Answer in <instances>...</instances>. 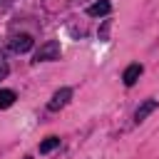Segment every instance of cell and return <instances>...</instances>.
<instances>
[{"mask_svg": "<svg viewBox=\"0 0 159 159\" xmlns=\"http://www.w3.org/2000/svg\"><path fill=\"white\" fill-rule=\"evenodd\" d=\"M112 12V2L109 0H97V2H92L89 7H87V15L89 17H104V15H109Z\"/></svg>", "mask_w": 159, "mask_h": 159, "instance_id": "cell-6", "label": "cell"}, {"mask_svg": "<svg viewBox=\"0 0 159 159\" xmlns=\"http://www.w3.org/2000/svg\"><path fill=\"white\" fill-rule=\"evenodd\" d=\"M142 72H144V67H142L139 62H132V65L122 72V82H124L127 87H132V84H137V80L142 77Z\"/></svg>", "mask_w": 159, "mask_h": 159, "instance_id": "cell-4", "label": "cell"}, {"mask_svg": "<svg viewBox=\"0 0 159 159\" xmlns=\"http://www.w3.org/2000/svg\"><path fill=\"white\" fill-rule=\"evenodd\" d=\"M70 97H72V89H70V87H62V89H57V92L52 94V99L47 102V109H50V112H57V109H62V107L70 102Z\"/></svg>", "mask_w": 159, "mask_h": 159, "instance_id": "cell-3", "label": "cell"}, {"mask_svg": "<svg viewBox=\"0 0 159 159\" xmlns=\"http://www.w3.org/2000/svg\"><path fill=\"white\" fill-rule=\"evenodd\" d=\"M57 147H60V137H47V139L40 142V154H50Z\"/></svg>", "mask_w": 159, "mask_h": 159, "instance_id": "cell-7", "label": "cell"}, {"mask_svg": "<svg viewBox=\"0 0 159 159\" xmlns=\"http://www.w3.org/2000/svg\"><path fill=\"white\" fill-rule=\"evenodd\" d=\"M32 45H35V40H32V35H27V32H22V35H12V37H10V50L17 52V55L30 52Z\"/></svg>", "mask_w": 159, "mask_h": 159, "instance_id": "cell-2", "label": "cell"}, {"mask_svg": "<svg viewBox=\"0 0 159 159\" xmlns=\"http://www.w3.org/2000/svg\"><path fill=\"white\" fill-rule=\"evenodd\" d=\"M60 42L57 40H50L45 45H40V50L35 52V62H52V60H60Z\"/></svg>", "mask_w": 159, "mask_h": 159, "instance_id": "cell-1", "label": "cell"}, {"mask_svg": "<svg viewBox=\"0 0 159 159\" xmlns=\"http://www.w3.org/2000/svg\"><path fill=\"white\" fill-rule=\"evenodd\" d=\"M7 72H10V67H7L5 62H0V80H5V77H7Z\"/></svg>", "mask_w": 159, "mask_h": 159, "instance_id": "cell-9", "label": "cell"}, {"mask_svg": "<svg viewBox=\"0 0 159 159\" xmlns=\"http://www.w3.org/2000/svg\"><path fill=\"white\" fill-rule=\"evenodd\" d=\"M157 107H159V102H157V99H144V102L137 107V112H134V122H137V124H139V122H144V119H147Z\"/></svg>", "mask_w": 159, "mask_h": 159, "instance_id": "cell-5", "label": "cell"}, {"mask_svg": "<svg viewBox=\"0 0 159 159\" xmlns=\"http://www.w3.org/2000/svg\"><path fill=\"white\" fill-rule=\"evenodd\" d=\"M25 159H30V157H25Z\"/></svg>", "mask_w": 159, "mask_h": 159, "instance_id": "cell-10", "label": "cell"}, {"mask_svg": "<svg viewBox=\"0 0 159 159\" xmlns=\"http://www.w3.org/2000/svg\"><path fill=\"white\" fill-rule=\"evenodd\" d=\"M15 92L12 89H0V109H7V107H12V102H15Z\"/></svg>", "mask_w": 159, "mask_h": 159, "instance_id": "cell-8", "label": "cell"}]
</instances>
